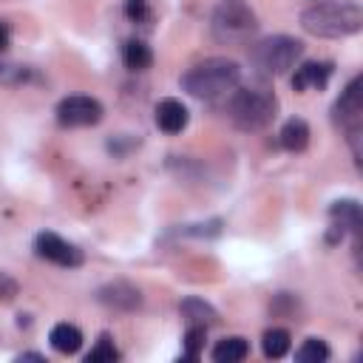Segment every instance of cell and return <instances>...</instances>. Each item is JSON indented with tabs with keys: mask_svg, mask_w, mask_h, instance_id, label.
<instances>
[{
	"mask_svg": "<svg viewBox=\"0 0 363 363\" xmlns=\"http://www.w3.org/2000/svg\"><path fill=\"white\" fill-rule=\"evenodd\" d=\"M301 28L312 37H349L363 28V9L357 3H318L301 11Z\"/></svg>",
	"mask_w": 363,
	"mask_h": 363,
	"instance_id": "cell-1",
	"label": "cell"
},
{
	"mask_svg": "<svg viewBox=\"0 0 363 363\" xmlns=\"http://www.w3.org/2000/svg\"><path fill=\"white\" fill-rule=\"evenodd\" d=\"M238 79H241V68H238L235 60L210 57V60L193 65L182 77V88L190 96H199V99H218V96L235 91L238 88Z\"/></svg>",
	"mask_w": 363,
	"mask_h": 363,
	"instance_id": "cell-2",
	"label": "cell"
},
{
	"mask_svg": "<svg viewBox=\"0 0 363 363\" xmlns=\"http://www.w3.org/2000/svg\"><path fill=\"white\" fill-rule=\"evenodd\" d=\"M278 111V99L269 88H238L227 102V113L241 130H261L272 122Z\"/></svg>",
	"mask_w": 363,
	"mask_h": 363,
	"instance_id": "cell-3",
	"label": "cell"
},
{
	"mask_svg": "<svg viewBox=\"0 0 363 363\" xmlns=\"http://www.w3.org/2000/svg\"><path fill=\"white\" fill-rule=\"evenodd\" d=\"M213 37L227 45H244L258 31V17L244 0H221L210 17Z\"/></svg>",
	"mask_w": 363,
	"mask_h": 363,
	"instance_id": "cell-4",
	"label": "cell"
},
{
	"mask_svg": "<svg viewBox=\"0 0 363 363\" xmlns=\"http://www.w3.org/2000/svg\"><path fill=\"white\" fill-rule=\"evenodd\" d=\"M301 54H303L301 40L286 37V34H275V37H267V40L255 43L252 51H250V60L261 74L278 77V74H286L301 60Z\"/></svg>",
	"mask_w": 363,
	"mask_h": 363,
	"instance_id": "cell-5",
	"label": "cell"
},
{
	"mask_svg": "<svg viewBox=\"0 0 363 363\" xmlns=\"http://www.w3.org/2000/svg\"><path fill=\"white\" fill-rule=\"evenodd\" d=\"M360 88H363V79L354 77L346 85V91L340 94V99L335 102V119L349 133L354 156H360V145L357 142H360V125H363V91Z\"/></svg>",
	"mask_w": 363,
	"mask_h": 363,
	"instance_id": "cell-6",
	"label": "cell"
},
{
	"mask_svg": "<svg viewBox=\"0 0 363 363\" xmlns=\"http://www.w3.org/2000/svg\"><path fill=\"white\" fill-rule=\"evenodd\" d=\"M102 119V105L94 96H65L57 105V122L62 128H91Z\"/></svg>",
	"mask_w": 363,
	"mask_h": 363,
	"instance_id": "cell-7",
	"label": "cell"
},
{
	"mask_svg": "<svg viewBox=\"0 0 363 363\" xmlns=\"http://www.w3.org/2000/svg\"><path fill=\"white\" fill-rule=\"evenodd\" d=\"M34 250L40 258L60 264V267H79L82 264V252L74 244H68L65 238H60L57 233H40L34 238Z\"/></svg>",
	"mask_w": 363,
	"mask_h": 363,
	"instance_id": "cell-8",
	"label": "cell"
},
{
	"mask_svg": "<svg viewBox=\"0 0 363 363\" xmlns=\"http://www.w3.org/2000/svg\"><path fill=\"white\" fill-rule=\"evenodd\" d=\"M99 303L111 306V309H119V312H133L139 303H142V295L133 284L128 281H113V284H105L99 292H96Z\"/></svg>",
	"mask_w": 363,
	"mask_h": 363,
	"instance_id": "cell-9",
	"label": "cell"
},
{
	"mask_svg": "<svg viewBox=\"0 0 363 363\" xmlns=\"http://www.w3.org/2000/svg\"><path fill=\"white\" fill-rule=\"evenodd\" d=\"M329 77H332V62H303L295 68L292 88L295 91H309V88L320 91V88H326Z\"/></svg>",
	"mask_w": 363,
	"mask_h": 363,
	"instance_id": "cell-10",
	"label": "cell"
},
{
	"mask_svg": "<svg viewBox=\"0 0 363 363\" xmlns=\"http://www.w3.org/2000/svg\"><path fill=\"white\" fill-rule=\"evenodd\" d=\"M187 119H190L187 108L179 99H173V96H167V99H162L156 105V125L164 133H182L187 128Z\"/></svg>",
	"mask_w": 363,
	"mask_h": 363,
	"instance_id": "cell-11",
	"label": "cell"
},
{
	"mask_svg": "<svg viewBox=\"0 0 363 363\" xmlns=\"http://www.w3.org/2000/svg\"><path fill=\"white\" fill-rule=\"evenodd\" d=\"M329 216H332V227L337 230H352L354 235L360 233V204L354 199H343V201H335L329 207Z\"/></svg>",
	"mask_w": 363,
	"mask_h": 363,
	"instance_id": "cell-12",
	"label": "cell"
},
{
	"mask_svg": "<svg viewBox=\"0 0 363 363\" xmlns=\"http://www.w3.org/2000/svg\"><path fill=\"white\" fill-rule=\"evenodd\" d=\"M278 139H281V147H284V150H289V153H301V150L309 145V125H306L303 119L292 116V119L284 122Z\"/></svg>",
	"mask_w": 363,
	"mask_h": 363,
	"instance_id": "cell-13",
	"label": "cell"
},
{
	"mask_svg": "<svg viewBox=\"0 0 363 363\" xmlns=\"http://www.w3.org/2000/svg\"><path fill=\"white\" fill-rule=\"evenodd\" d=\"M179 312H182V318L187 320V326H190V323H196V326H213V323H218L216 309H213L210 303H204L201 298H187V301H182Z\"/></svg>",
	"mask_w": 363,
	"mask_h": 363,
	"instance_id": "cell-14",
	"label": "cell"
},
{
	"mask_svg": "<svg viewBox=\"0 0 363 363\" xmlns=\"http://www.w3.org/2000/svg\"><path fill=\"white\" fill-rule=\"evenodd\" d=\"M48 340H51V346H54L60 354H74V352H79V346H82V332H79L74 323H57V326L51 329Z\"/></svg>",
	"mask_w": 363,
	"mask_h": 363,
	"instance_id": "cell-15",
	"label": "cell"
},
{
	"mask_svg": "<svg viewBox=\"0 0 363 363\" xmlns=\"http://www.w3.org/2000/svg\"><path fill=\"white\" fill-rule=\"evenodd\" d=\"M247 354H250V343H247L244 337H238V335L218 340L216 349H213V360H216V363H238V360H244Z\"/></svg>",
	"mask_w": 363,
	"mask_h": 363,
	"instance_id": "cell-16",
	"label": "cell"
},
{
	"mask_svg": "<svg viewBox=\"0 0 363 363\" xmlns=\"http://www.w3.org/2000/svg\"><path fill=\"white\" fill-rule=\"evenodd\" d=\"M122 60H125V65H128L130 71H145V68H150V62H153V51H150V45L142 43V40H128V43H125V51H122Z\"/></svg>",
	"mask_w": 363,
	"mask_h": 363,
	"instance_id": "cell-17",
	"label": "cell"
},
{
	"mask_svg": "<svg viewBox=\"0 0 363 363\" xmlns=\"http://www.w3.org/2000/svg\"><path fill=\"white\" fill-rule=\"evenodd\" d=\"M261 349H264V354L272 357V360L284 357V354L289 352V332H286V329H269V332H264Z\"/></svg>",
	"mask_w": 363,
	"mask_h": 363,
	"instance_id": "cell-18",
	"label": "cell"
},
{
	"mask_svg": "<svg viewBox=\"0 0 363 363\" xmlns=\"http://www.w3.org/2000/svg\"><path fill=\"white\" fill-rule=\"evenodd\" d=\"M326 357H329V346L320 337H306L301 343V349L295 352V360L298 363H323Z\"/></svg>",
	"mask_w": 363,
	"mask_h": 363,
	"instance_id": "cell-19",
	"label": "cell"
},
{
	"mask_svg": "<svg viewBox=\"0 0 363 363\" xmlns=\"http://www.w3.org/2000/svg\"><path fill=\"white\" fill-rule=\"evenodd\" d=\"M204 340H207V326L190 323L184 332V360H196L204 352Z\"/></svg>",
	"mask_w": 363,
	"mask_h": 363,
	"instance_id": "cell-20",
	"label": "cell"
},
{
	"mask_svg": "<svg viewBox=\"0 0 363 363\" xmlns=\"http://www.w3.org/2000/svg\"><path fill=\"white\" fill-rule=\"evenodd\" d=\"M85 360H88V363H113V360H119V349L113 346L111 335H99L96 346L85 354Z\"/></svg>",
	"mask_w": 363,
	"mask_h": 363,
	"instance_id": "cell-21",
	"label": "cell"
},
{
	"mask_svg": "<svg viewBox=\"0 0 363 363\" xmlns=\"http://www.w3.org/2000/svg\"><path fill=\"white\" fill-rule=\"evenodd\" d=\"M28 79V68L0 57V85H20Z\"/></svg>",
	"mask_w": 363,
	"mask_h": 363,
	"instance_id": "cell-22",
	"label": "cell"
},
{
	"mask_svg": "<svg viewBox=\"0 0 363 363\" xmlns=\"http://www.w3.org/2000/svg\"><path fill=\"white\" fill-rule=\"evenodd\" d=\"M125 14L130 23H142L147 26L153 20V9H150V0H125Z\"/></svg>",
	"mask_w": 363,
	"mask_h": 363,
	"instance_id": "cell-23",
	"label": "cell"
},
{
	"mask_svg": "<svg viewBox=\"0 0 363 363\" xmlns=\"http://www.w3.org/2000/svg\"><path fill=\"white\" fill-rule=\"evenodd\" d=\"M17 295V281L9 278L6 272H0V301H11Z\"/></svg>",
	"mask_w": 363,
	"mask_h": 363,
	"instance_id": "cell-24",
	"label": "cell"
},
{
	"mask_svg": "<svg viewBox=\"0 0 363 363\" xmlns=\"http://www.w3.org/2000/svg\"><path fill=\"white\" fill-rule=\"evenodd\" d=\"M9 48V26L6 23H0V54Z\"/></svg>",
	"mask_w": 363,
	"mask_h": 363,
	"instance_id": "cell-25",
	"label": "cell"
},
{
	"mask_svg": "<svg viewBox=\"0 0 363 363\" xmlns=\"http://www.w3.org/2000/svg\"><path fill=\"white\" fill-rule=\"evenodd\" d=\"M20 360H43V354H37V352H26V354H20Z\"/></svg>",
	"mask_w": 363,
	"mask_h": 363,
	"instance_id": "cell-26",
	"label": "cell"
}]
</instances>
